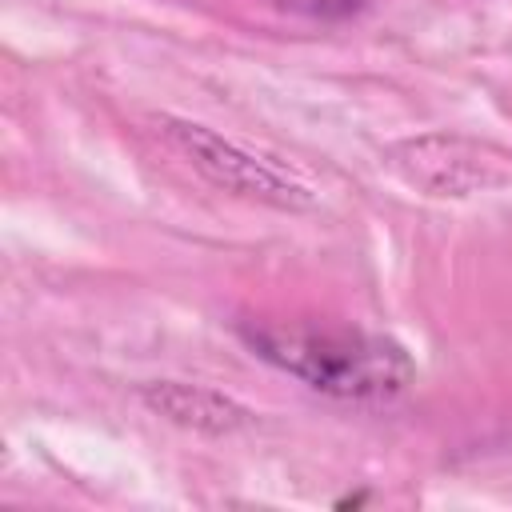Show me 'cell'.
Segmentation results:
<instances>
[{
	"instance_id": "cell-3",
	"label": "cell",
	"mask_w": 512,
	"mask_h": 512,
	"mask_svg": "<svg viewBox=\"0 0 512 512\" xmlns=\"http://www.w3.org/2000/svg\"><path fill=\"white\" fill-rule=\"evenodd\" d=\"M140 400L156 416H164L180 428L204 432V436H232L252 420V412L244 404H236L232 396L204 388V384H184V380H152L140 388Z\"/></svg>"
},
{
	"instance_id": "cell-1",
	"label": "cell",
	"mask_w": 512,
	"mask_h": 512,
	"mask_svg": "<svg viewBox=\"0 0 512 512\" xmlns=\"http://www.w3.org/2000/svg\"><path fill=\"white\" fill-rule=\"evenodd\" d=\"M240 336L260 360L332 400L388 404L416 380L408 348L384 332L308 320H244Z\"/></svg>"
},
{
	"instance_id": "cell-2",
	"label": "cell",
	"mask_w": 512,
	"mask_h": 512,
	"mask_svg": "<svg viewBox=\"0 0 512 512\" xmlns=\"http://www.w3.org/2000/svg\"><path fill=\"white\" fill-rule=\"evenodd\" d=\"M156 132L164 136V144L192 172H200L220 192H232V196H244V200H260V204L280 208V212H304V208H312V188L304 180H296L276 160L248 152L236 140L204 128V124L160 116L156 120Z\"/></svg>"
}]
</instances>
